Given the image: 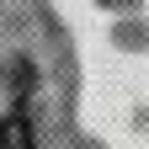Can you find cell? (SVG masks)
<instances>
[{
    "mask_svg": "<svg viewBox=\"0 0 149 149\" xmlns=\"http://www.w3.org/2000/svg\"><path fill=\"white\" fill-rule=\"evenodd\" d=\"M74 53L43 0H0V149H69Z\"/></svg>",
    "mask_w": 149,
    "mask_h": 149,
    "instance_id": "obj_1",
    "label": "cell"
}]
</instances>
